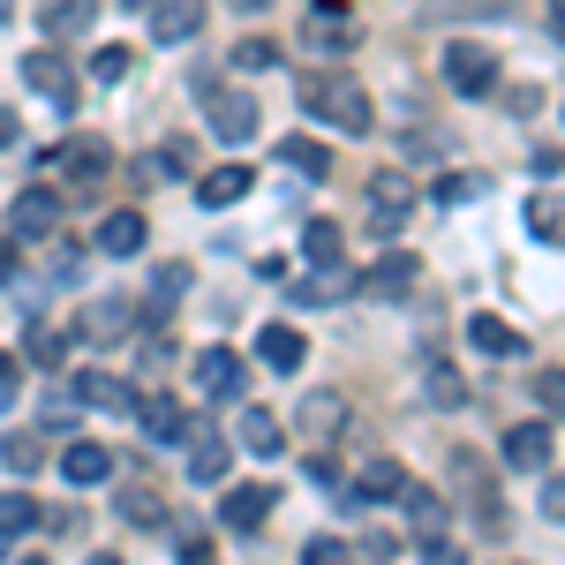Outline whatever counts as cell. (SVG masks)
Here are the masks:
<instances>
[{
    "instance_id": "1",
    "label": "cell",
    "mask_w": 565,
    "mask_h": 565,
    "mask_svg": "<svg viewBox=\"0 0 565 565\" xmlns=\"http://www.w3.org/2000/svg\"><path fill=\"white\" fill-rule=\"evenodd\" d=\"M295 98H302L309 121H324V129H340V136L370 129V90L354 84V76H340V68H309L302 84H295Z\"/></svg>"
},
{
    "instance_id": "2",
    "label": "cell",
    "mask_w": 565,
    "mask_h": 565,
    "mask_svg": "<svg viewBox=\"0 0 565 565\" xmlns=\"http://www.w3.org/2000/svg\"><path fill=\"white\" fill-rule=\"evenodd\" d=\"M196 98H204V129H212L218 143H249V136H257V98L234 90L226 76H196Z\"/></svg>"
},
{
    "instance_id": "3",
    "label": "cell",
    "mask_w": 565,
    "mask_h": 565,
    "mask_svg": "<svg viewBox=\"0 0 565 565\" xmlns=\"http://www.w3.org/2000/svg\"><path fill=\"white\" fill-rule=\"evenodd\" d=\"M45 174H61L68 189H98V181H114V143H98V136H68L61 151H45Z\"/></svg>"
},
{
    "instance_id": "4",
    "label": "cell",
    "mask_w": 565,
    "mask_h": 565,
    "mask_svg": "<svg viewBox=\"0 0 565 565\" xmlns=\"http://www.w3.org/2000/svg\"><path fill=\"white\" fill-rule=\"evenodd\" d=\"M415 279H423L415 249H385L370 271H354V295H370V302H407V295H415Z\"/></svg>"
},
{
    "instance_id": "5",
    "label": "cell",
    "mask_w": 565,
    "mask_h": 565,
    "mask_svg": "<svg viewBox=\"0 0 565 565\" xmlns=\"http://www.w3.org/2000/svg\"><path fill=\"white\" fill-rule=\"evenodd\" d=\"M445 84L460 90V98H482V90H498V53L476 39H452L445 45Z\"/></svg>"
},
{
    "instance_id": "6",
    "label": "cell",
    "mask_w": 565,
    "mask_h": 565,
    "mask_svg": "<svg viewBox=\"0 0 565 565\" xmlns=\"http://www.w3.org/2000/svg\"><path fill=\"white\" fill-rule=\"evenodd\" d=\"M53 234H61V196L39 181L8 204V242H53Z\"/></svg>"
},
{
    "instance_id": "7",
    "label": "cell",
    "mask_w": 565,
    "mask_h": 565,
    "mask_svg": "<svg viewBox=\"0 0 565 565\" xmlns=\"http://www.w3.org/2000/svg\"><path fill=\"white\" fill-rule=\"evenodd\" d=\"M23 84L39 90V98H53V114H76V68L53 53V45H39V53H23Z\"/></svg>"
},
{
    "instance_id": "8",
    "label": "cell",
    "mask_w": 565,
    "mask_h": 565,
    "mask_svg": "<svg viewBox=\"0 0 565 565\" xmlns=\"http://www.w3.org/2000/svg\"><path fill=\"white\" fill-rule=\"evenodd\" d=\"M271 505H279L271 482H234L226 505H218V527H226V535H257V527L271 521Z\"/></svg>"
},
{
    "instance_id": "9",
    "label": "cell",
    "mask_w": 565,
    "mask_h": 565,
    "mask_svg": "<svg viewBox=\"0 0 565 565\" xmlns=\"http://www.w3.org/2000/svg\"><path fill=\"white\" fill-rule=\"evenodd\" d=\"M196 392H204V399H242V392H249V362L234 348H204L196 354Z\"/></svg>"
},
{
    "instance_id": "10",
    "label": "cell",
    "mask_w": 565,
    "mask_h": 565,
    "mask_svg": "<svg viewBox=\"0 0 565 565\" xmlns=\"http://www.w3.org/2000/svg\"><path fill=\"white\" fill-rule=\"evenodd\" d=\"M136 423L151 445H181L189 437V407H181L174 392H136Z\"/></svg>"
},
{
    "instance_id": "11",
    "label": "cell",
    "mask_w": 565,
    "mask_h": 565,
    "mask_svg": "<svg viewBox=\"0 0 565 565\" xmlns=\"http://www.w3.org/2000/svg\"><path fill=\"white\" fill-rule=\"evenodd\" d=\"M407 204H415V181L407 174H370V226L377 234H399Z\"/></svg>"
},
{
    "instance_id": "12",
    "label": "cell",
    "mask_w": 565,
    "mask_h": 565,
    "mask_svg": "<svg viewBox=\"0 0 565 565\" xmlns=\"http://www.w3.org/2000/svg\"><path fill=\"white\" fill-rule=\"evenodd\" d=\"M551 452H558V423H551V415H543V423H521V430L505 437V460H513L521 476L551 468Z\"/></svg>"
},
{
    "instance_id": "13",
    "label": "cell",
    "mask_w": 565,
    "mask_h": 565,
    "mask_svg": "<svg viewBox=\"0 0 565 565\" xmlns=\"http://www.w3.org/2000/svg\"><path fill=\"white\" fill-rule=\"evenodd\" d=\"M181 445H189V482H218V476H226V460H234V445H226L212 423H189Z\"/></svg>"
},
{
    "instance_id": "14",
    "label": "cell",
    "mask_w": 565,
    "mask_h": 565,
    "mask_svg": "<svg viewBox=\"0 0 565 565\" xmlns=\"http://www.w3.org/2000/svg\"><path fill=\"white\" fill-rule=\"evenodd\" d=\"M354 295V271L348 264H317L302 287H295V309H340Z\"/></svg>"
},
{
    "instance_id": "15",
    "label": "cell",
    "mask_w": 565,
    "mask_h": 565,
    "mask_svg": "<svg viewBox=\"0 0 565 565\" xmlns=\"http://www.w3.org/2000/svg\"><path fill=\"white\" fill-rule=\"evenodd\" d=\"M204 31V0H151V39L159 45H181Z\"/></svg>"
},
{
    "instance_id": "16",
    "label": "cell",
    "mask_w": 565,
    "mask_h": 565,
    "mask_svg": "<svg viewBox=\"0 0 565 565\" xmlns=\"http://www.w3.org/2000/svg\"><path fill=\"white\" fill-rule=\"evenodd\" d=\"M90 23H98V0H45V8H39V31H45V45L84 39Z\"/></svg>"
},
{
    "instance_id": "17",
    "label": "cell",
    "mask_w": 565,
    "mask_h": 565,
    "mask_svg": "<svg viewBox=\"0 0 565 565\" xmlns=\"http://www.w3.org/2000/svg\"><path fill=\"white\" fill-rule=\"evenodd\" d=\"M257 354L271 362V370H287V377H295V370L309 362V340L295 332V324H264V332H257Z\"/></svg>"
},
{
    "instance_id": "18",
    "label": "cell",
    "mask_w": 565,
    "mask_h": 565,
    "mask_svg": "<svg viewBox=\"0 0 565 565\" xmlns=\"http://www.w3.org/2000/svg\"><path fill=\"white\" fill-rule=\"evenodd\" d=\"M249 167H212V174L196 181V204H204V212H226V204H242V196H249Z\"/></svg>"
},
{
    "instance_id": "19",
    "label": "cell",
    "mask_w": 565,
    "mask_h": 565,
    "mask_svg": "<svg viewBox=\"0 0 565 565\" xmlns=\"http://www.w3.org/2000/svg\"><path fill=\"white\" fill-rule=\"evenodd\" d=\"M468 348H476V354H527V340L505 324V317L476 309V317H468Z\"/></svg>"
},
{
    "instance_id": "20",
    "label": "cell",
    "mask_w": 565,
    "mask_h": 565,
    "mask_svg": "<svg viewBox=\"0 0 565 565\" xmlns=\"http://www.w3.org/2000/svg\"><path fill=\"white\" fill-rule=\"evenodd\" d=\"M114 513H121L129 527H159L167 521V498H159L151 482H121V490H114Z\"/></svg>"
},
{
    "instance_id": "21",
    "label": "cell",
    "mask_w": 565,
    "mask_h": 565,
    "mask_svg": "<svg viewBox=\"0 0 565 565\" xmlns=\"http://www.w3.org/2000/svg\"><path fill=\"white\" fill-rule=\"evenodd\" d=\"M143 249V212H106L98 218V257H136Z\"/></svg>"
},
{
    "instance_id": "22",
    "label": "cell",
    "mask_w": 565,
    "mask_h": 565,
    "mask_svg": "<svg viewBox=\"0 0 565 565\" xmlns=\"http://www.w3.org/2000/svg\"><path fill=\"white\" fill-rule=\"evenodd\" d=\"M61 476L90 490V482H106V476H114V452H106V445H90V437H76V445L61 452Z\"/></svg>"
},
{
    "instance_id": "23",
    "label": "cell",
    "mask_w": 565,
    "mask_h": 565,
    "mask_svg": "<svg viewBox=\"0 0 565 565\" xmlns=\"http://www.w3.org/2000/svg\"><path fill=\"white\" fill-rule=\"evenodd\" d=\"M399 490H407V468H399V460H370V468L354 476V498H362V505H392Z\"/></svg>"
},
{
    "instance_id": "24",
    "label": "cell",
    "mask_w": 565,
    "mask_h": 565,
    "mask_svg": "<svg viewBox=\"0 0 565 565\" xmlns=\"http://www.w3.org/2000/svg\"><path fill=\"white\" fill-rule=\"evenodd\" d=\"M136 332V302H90L84 309V340H129Z\"/></svg>"
},
{
    "instance_id": "25",
    "label": "cell",
    "mask_w": 565,
    "mask_h": 565,
    "mask_svg": "<svg viewBox=\"0 0 565 565\" xmlns=\"http://www.w3.org/2000/svg\"><path fill=\"white\" fill-rule=\"evenodd\" d=\"M76 399H84V407H114V415H121V407H136V392L121 385L114 370H84V377H76Z\"/></svg>"
},
{
    "instance_id": "26",
    "label": "cell",
    "mask_w": 565,
    "mask_h": 565,
    "mask_svg": "<svg viewBox=\"0 0 565 565\" xmlns=\"http://www.w3.org/2000/svg\"><path fill=\"white\" fill-rule=\"evenodd\" d=\"M242 445H249L257 460H271V452L287 445V430H279V415H271V407H242Z\"/></svg>"
},
{
    "instance_id": "27",
    "label": "cell",
    "mask_w": 565,
    "mask_h": 565,
    "mask_svg": "<svg viewBox=\"0 0 565 565\" xmlns=\"http://www.w3.org/2000/svg\"><path fill=\"white\" fill-rule=\"evenodd\" d=\"M279 167H287V174H332V151H324V143H317V136H287V143H279Z\"/></svg>"
},
{
    "instance_id": "28",
    "label": "cell",
    "mask_w": 565,
    "mask_h": 565,
    "mask_svg": "<svg viewBox=\"0 0 565 565\" xmlns=\"http://www.w3.org/2000/svg\"><path fill=\"white\" fill-rule=\"evenodd\" d=\"M295 423H302L309 437H332L340 423H348V399H340V392H309V399H302V415H295Z\"/></svg>"
},
{
    "instance_id": "29",
    "label": "cell",
    "mask_w": 565,
    "mask_h": 565,
    "mask_svg": "<svg viewBox=\"0 0 565 565\" xmlns=\"http://www.w3.org/2000/svg\"><path fill=\"white\" fill-rule=\"evenodd\" d=\"M68 348H76V340H68V332H53V324H31V340H23V362H45V370H61V362H68Z\"/></svg>"
},
{
    "instance_id": "30",
    "label": "cell",
    "mask_w": 565,
    "mask_h": 565,
    "mask_svg": "<svg viewBox=\"0 0 565 565\" xmlns=\"http://www.w3.org/2000/svg\"><path fill=\"white\" fill-rule=\"evenodd\" d=\"M39 521H45V513L31 505V498H23V490H0V543H15V535H31Z\"/></svg>"
},
{
    "instance_id": "31",
    "label": "cell",
    "mask_w": 565,
    "mask_h": 565,
    "mask_svg": "<svg viewBox=\"0 0 565 565\" xmlns=\"http://www.w3.org/2000/svg\"><path fill=\"white\" fill-rule=\"evenodd\" d=\"M302 257L309 264H340V218H309L302 226Z\"/></svg>"
},
{
    "instance_id": "32",
    "label": "cell",
    "mask_w": 565,
    "mask_h": 565,
    "mask_svg": "<svg viewBox=\"0 0 565 565\" xmlns=\"http://www.w3.org/2000/svg\"><path fill=\"white\" fill-rule=\"evenodd\" d=\"M0 460H8L15 476H39V468H45V445H39V437H31V430H15V437H8V445H0Z\"/></svg>"
},
{
    "instance_id": "33",
    "label": "cell",
    "mask_w": 565,
    "mask_h": 565,
    "mask_svg": "<svg viewBox=\"0 0 565 565\" xmlns=\"http://www.w3.org/2000/svg\"><path fill=\"white\" fill-rule=\"evenodd\" d=\"M399 498H407V521L423 527V535L445 527V498H437V490H399Z\"/></svg>"
},
{
    "instance_id": "34",
    "label": "cell",
    "mask_w": 565,
    "mask_h": 565,
    "mask_svg": "<svg viewBox=\"0 0 565 565\" xmlns=\"http://www.w3.org/2000/svg\"><path fill=\"white\" fill-rule=\"evenodd\" d=\"M234 68H242V76H264V68H279V45H271V39H242V45H234Z\"/></svg>"
},
{
    "instance_id": "35",
    "label": "cell",
    "mask_w": 565,
    "mask_h": 565,
    "mask_svg": "<svg viewBox=\"0 0 565 565\" xmlns=\"http://www.w3.org/2000/svg\"><path fill=\"white\" fill-rule=\"evenodd\" d=\"M129 68H136L129 45H98V53H90V76H98V84H121Z\"/></svg>"
},
{
    "instance_id": "36",
    "label": "cell",
    "mask_w": 565,
    "mask_h": 565,
    "mask_svg": "<svg viewBox=\"0 0 565 565\" xmlns=\"http://www.w3.org/2000/svg\"><path fill=\"white\" fill-rule=\"evenodd\" d=\"M430 399H437V407H460V399H468V385H460V370H445V362H430Z\"/></svg>"
},
{
    "instance_id": "37",
    "label": "cell",
    "mask_w": 565,
    "mask_h": 565,
    "mask_svg": "<svg viewBox=\"0 0 565 565\" xmlns=\"http://www.w3.org/2000/svg\"><path fill=\"white\" fill-rule=\"evenodd\" d=\"M527 226H535V242H543V249H558V196L527 204Z\"/></svg>"
},
{
    "instance_id": "38",
    "label": "cell",
    "mask_w": 565,
    "mask_h": 565,
    "mask_svg": "<svg viewBox=\"0 0 565 565\" xmlns=\"http://www.w3.org/2000/svg\"><path fill=\"white\" fill-rule=\"evenodd\" d=\"M309 39L324 45V53H340V45H354V31L340 23V15H317V23H309Z\"/></svg>"
},
{
    "instance_id": "39",
    "label": "cell",
    "mask_w": 565,
    "mask_h": 565,
    "mask_svg": "<svg viewBox=\"0 0 565 565\" xmlns=\"http://www.w3.org/2000/svg\"><path fill=\"white\" fill-rule=\"evenodd\" d=\"M468 196H482V174H445L437 181V204H468Z\"/></svg>"
},
{
    "instance_id": "40",
    "label": "cell",
    "mask_w": 565,
    "mask_h": 565,
    "mask_svg": "<svg viewBox=\"0 0 565 565\" xmlns=\"http://www.w3.org/2000/svg\"><path fill=\"white\" fill-rule=\"evenodd\" d=\"M15 392H23V354H0V415L15 407Z\"/></svg>"
},
{
    "instance_id": "41",
    "label": "cell",
    "mask_w": 565,
    "mask_h": 565,
    "mask_svg": "<svg viewBox=\"0 0 565 565\" xmlns=\"http://www.w3.org/2000/svg\"><path fill=\"white\" fill-rule=\"evenodd\" d=\"M167 295H189V264H159V279H151V302H167Z\"/></svg>"
},
{
    "instance_id": "42",
    "label": "cell",
    "mask_w": 565,
    "mask_h": 565,
    "mask_svg": "<svg viewBox=\"0 0 565 565\" xmlns=\"http://www.w3.org/2000/svg\"><path fill=\"white\" fill-rule=\"evenodd\" d=\"M423 565H468V551L445 543V535H423Z\"/></svg>"
},
{
    "instance_id": "43",
    "label": "cell",
    "mask_w": 565,
    "mask_h": 565,
    "mask_svg": "<svg viewBox=\"0 0 565 565\" xmlns=\"http://www.w3.org/2000/svg\"><path fill=\"white\" fill-rule=\"evenodd\" d=\"M558 392H565V377H558V370H535V399H543L551 415H558Z\"/></svg>"
},
{
    "instance_id": "44",
    "label": "cell",
    "mask_w": 565,
    "mask_h": 565,
    "mask_svg": "<svg viewBox=\"0 0 565 565\" xmlns=\"http://www.w3.org/2000/svg\"><path fill=\"white\" fill-rule=\"evenodd\" d=\"M302 565H348V551H340V543H309Z\"/></svg>"
},
{
    "instance_id": "45",
    "label": "cell",
    "mask_w": 565,
    "mask_h": 565,
    "mask_svg": "<svg viewBox=\"0 0 565 565\" xmlns=\"http://www.w3.org/2000/svg\"><path fill=\"white\" fill-rule=\"evenodd\" d=\"M181 565H212V543H196V535H181Z\"/></svg>"
},
{
    "instance_id": "46",
    "label": "cell",
    "mask_w": 565,
    "mask_h": 565,
    "mask_svg": "<svg viewBox=\"0 0 565 565\" xmlns=\"http://www.w3.org/2000/svg\"><path fill=\"white\" fill-rule=\"evenodd\" d=\"M8 143H15V114L0 106V151H8Z\"/></svg>"
},
{
    "instance_id": "47",
    "label": "cell",
    "mask_w": 565,
    "mask_h": 565,
    "mask_svg": "<svg viewBox=\"0 0 565 565\" xmlns=\"http://www.w3.org/2000/svg\"><path fill=\"white\" fill-rule=\"evenodd\" d=\"M0 279H15V249L8 242H0Z\"/></svg>"
},
{
    "instance_id": "48",
    "label": "cell",
    "mask_w": 565,
    "mask_h": 565,
    "mask_svg": "<svg viewBox=\"0 0 565 565\" xmlns=\"http://www.w3.org/2000/svg\"><path fill=\"white\" fill-rule=\"evenodd\" d=\"M234 8H242V15H264V8H271V0H234Z\"/></svg>"
},
{
    "instance_id": "49",
    "label": "cell",
    "mask_w": 565,
    "mask_h": 565,
    "mask_svg": "<svg viewBox=\"0 0 565 565\" xmlns=\"http://www.w3.org/2000/svg\"><path fill=\"white\" fill-rule=\"evenodd\" d=\"M90 565H121V558H106V551H98V558H90Z\"/></svg>"
},
{
    "instance_id": "50",
    "label": "cell",
    "mask_w": 565,
    "mask_h": 565,
    "mask_svg": "<svg viewBox=\"0 0 565 565\" xmlns=\"http://www.w3.org/2000/svg\"><path fill=\"white\" fill-rule=\"evenodd\" d=\"M121 8H151V0H121Z\"/></svg>"
},
{
    "instance_id": "51",
    "label": "cell",
    "mask_w": 565,
    "mask_h": 565,
    "mask_svg": "<svg viewBox=\"0 0 565 565\" xmlns=\"http://www.w3.org/2000/svg\"><path fill=\"white\" fill-rule=\"evenodd\" d=\"M23 565H53V558H23Z\"/></svg>"
},
{
    "instance_id": "52",
    "label": "cell",
    "mask_w": 565,
    "mask_h": 565,
    "mask_svg": "<svg viewBox=\"0 0 565 565\" xmlns=\"http://www.w3.org/2000/svg\"><path fill=\"white\" fill-rule=\"evenodd\" d=\"M8 8H15V0H0V15H8Z\"/></svg>"
},
{
    "instance_id": "53",
    "label": "cell",
    "mask_w": 565,
    "mask_h": 565,
    "mask_svg": "<svg viewBox=\"0 0 565 565\" xmlns=\"http://www.w3.org/2000/svg\"><path fill=\"white\" fill-rule=\"evenodd\" d=\"M0 558H8V543H0Z\"/></svg>"
}]
</instances>
